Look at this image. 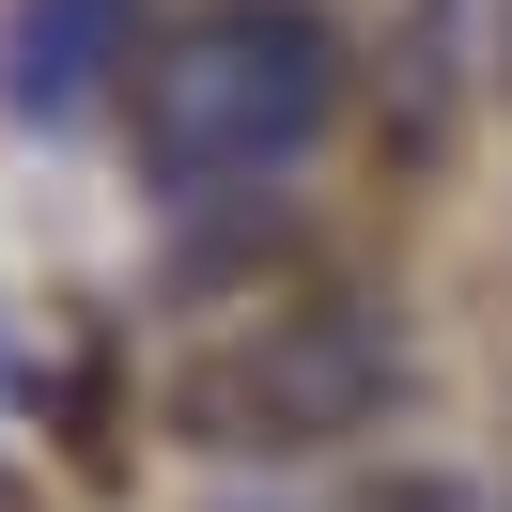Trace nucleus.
<instances>
[{
    "mask_svg": "<svg viewBox=\"0 0 512 512\" xmlns=\"http://www.w3.org/2000/svg\"><path fill=\"white\" fill-rule=\"evenodd\" d=\"M342 109V32L326 0H202L140 63V156L156 187H264Z\"/></svg>",
    "mask_w": 512,
    "mask_h": 512,
    "instance_id": "f257e3e1",
    "label": "nucleus"
},
{
    "mask_svg": "<svg viewBox=\"0 0 512 512\" xmlns=\"http://www.w3.org/2000/svg\"><path fill=\"white\" fill-rule=\"evenodd\" d=\"M497 94H512V16H497Z\"/></svg>",
    "mask_w": 512,
    "mask_h": 512,
    "instance_id": "39448f33",
    "label": "nucleus"
},
{
    "mask_svg": "<svg viewBox=\"0 0 512 512\" xmlns=\"http://www.w3.org/2000/svg\"><path fill=\"white\" fill-rule=\"evenodd\" d=\"M388 404H404V342H388V311H357V295L249 326V342H218L171 388V419L218 435V450H326V435H357V419H388Z\"/></svg>",
    "mask_w": 512,
    "mask_h": 512,
    "instance_id": "f03ea898",
    "label": "nucleus"
},
{
    "mask_svg": "<svg viewBox=\"0 0 512 512\" xmlns=\"http://www.w3.org/2000/svg\"><path fill=\"white\" fill-rule=\"evenodd\" d=\"M450 63H466V0H419V32H404V156H419V125H435Z\"/></svg>",
    "mask_w": 512,
    "mask_h": 512,
    "instance_id": "20e7f679",
    "label": "nucleus"
},
{
    "mask_svg": "<svg viewBox=\"0 0 512 512\" xmlns=\"http://www.w3.org/2000/svg\"><path fill=\"white\" fill-rule=\"evenodd\" d=\"M125 16L140 0H16L0 16V109L16 125H78L109 94V63H125Z\"/></svg>",
    "mask_w": 512,
    "mask_h": 512,
    "instance_id": "7ed1b4c3",
    "label": "nucleus"
}]
</instances>
